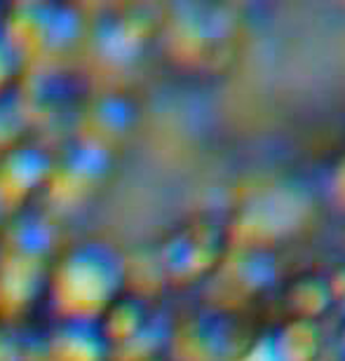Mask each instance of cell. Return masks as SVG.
<instances>
[{"label":"cell","instance_id":"8","mask_svg":"<svg viewBox=\"0 0 345 361\" xmlns=\"http://www.w3.org/2000/svg\"><path fill=\"white\" fill-rule=\"evenodd\" d=\"M52 263L3 254L0 263V319L19 322L47 298Z\"/></svg>","mask_w":345,"mask_h":361},{"label":"cell","instance_id":"1","mask_svg":"<svg viewBox=\"0 0 345 361\" xmlns=\"http://www.w3.org/2000/svg\"><path fill=\"white\" fill-rule=\"evenodd\" d=\"M125 254L106 240H83L49 268L47 302L54 319H99L127 291Z\"/></svg>","mask_w":345,"mask_h":361},{"label":"cell","instance_id":"12","mask_svg":"<svg viewBox=\"0 0 345 361\" xmlns=\"http://www.w3.org/2000/svg\"><path fill=\"white\" fill-rule=\"evenodd\" d=\"M139 118V104L125 92H102L90 101L80 134L115 148V143L125 141L134 132Z\"/></svg>","mask_w":345,"mask_h":361},{"label":"cell","instance_id":"10","mask_svg":"<svg viewBox=\"0 0 345 361\" xmlns=\"http://www.w3.org/2000/svg\"><path fill=\"white\" fill-rule=\"evenodd\" d=\"M47 361H111L99 319H54L45 343Z\"/></svg>","mask_w":345,"mask_h":361},{"label":"cell","instance_id":"13","mask_svg":"<svg viewBox=\"0 0 345 361\" xmlns=\"http://www.w3.org/2000/svg\"><path fill=\"white\" fill-rule=\"evenodd\" d=\"M31 122L33 108L21 85L0 97V155L26 141Z\"/></svg>","mask_w":345,"mask_h":361},{"label":"cell","instance_id":"2","mask_svg":"<svg viewBox=\"0 0 345 361\" xmlns=\"http://www.w3.org/2000/svg\"><path fill=\"white\" fill-rule=\"evenodd\" d=\"M3 26L26 59L63 56L85 33L80 10L66 3H17L7 10Z\"/></svg>","mask_w":345,"mask_h":361},{"label":"cell","instance_id":"17","mask_svg":"<svg viewBox=\"0 0 345 361\" xmlns=\"http://www.w3.org/2000/svg\"><path fill=\"white\" fill-rule=\"evenodd\" d=\"M0 263H3V244H0Z\"/></svg>","mask_w":345,"mask_h":361},{"label":"cell","instance_id":"16","mask_svg":"<svg viewBox=\"0 0 345 361\" xmlns=\"http://www.w3.org/2000/svg\"><path fill=\"white\" fill-rule=\"evenodd\" d=\"M136 361H169V359H164L160 355H155V357H146V359H136Z\"/></svg>","mask_w":345,"mask_h":361},{"label":"cell","instance_id":"18","mask_svg":"<svg viewBox=\"0 0 345 361\" xmlns=\"http://www.w3.org/2000/svg\"><path fill=\"white\" fill-rule=\"evenodd\" d=\"M5 219V214H3V209H0V221H3Z\"/></svg>","mask_w":345,"mask_h":361},{"label":"cell","instance_id":"7","mask_svg":"<svg viewBox=\"0 0 345 361\" xmlns=\"http://www.w3.org/2000/svg\"><path fill=\"white\" fill-rule=\"evenodd\" d=\"M102 331L113 355H132V361L155 357L148 336L157 334V317L150 302L139 293L125 291L106 312L99 317Z\"/></svg>","mask_w":345,"mask_h":361},{"label":"cell","instance_id":"14","mask_svg":"<svg viewBox=\"0 0 345 361\" xmlns=\"http://www.w3.org/2000/svg\"><path fill=\"white\" fill-rule=\"evenodd\" d=\"M24 66H26V56L14 45V40L5 31L3 21H0V97L19 87L21 75H24Z\"/></svg>","mask_w":345,"mask_h":361},{"label":"cell","instance_id":"6","mask_svg":"<svg viewBox=\"0 0 345 361\" xmlns=\"http://www.w3.org/2000/svg\"><path fill=\"white\" fill-rule=\"evenodd\" d=\"M54 153L38 143H19L0 155V209L5 216L31 207L35 195L49 183Z\"/></svg>","mask_w":345,"mask_h":361},{"label":"cell","instance_id":"9","mask_svg":"<svg viewBox=\"0 0 345 361\" xmlns=\"http://www.w3.org/2000/svg\"><path fill=\"white\" fill-rule=\"evenodd\" d=\"M226 19L207 7H186L181 17L171 19L169 45L178 59L205 61L212 52H221L228 40Z\"/></svg>","mask_w":345,"mask_h":361},{"label":"cell","instance_id":"3","mask_svg":"<svg viewBox=\"0 0 345 361\" xmlns=\"http://www.w3.org/2000/svg\"><path fill=\"white\" fill-rule=\"evenodd\" d=\"M113 150L87 134L68 139L54 155L52 176L45 188L47 200L63 209H75L95 200L113 174Z\"/></svg>","mask_w":345,"mask_h":361},{"label":"cell","instance_id":"15","mask_svg":"<svg viewBox=\"0 0 345 361\" xmlns=\"http://www.w3.org/2000/svg\"><path fill=\"white\" fill-rule=\"evenodd\" d=\"M332 190H334V197L339 200V204L345 207V160L336 167L334 171V178H332Z\"/></svg>","mask_w":345,"mask_h":361},{"label":"cell","instance_id":"11","mask_svg":"<svg viewBox=\"0 0 345 361\" xmlns=\"http://www.w3.org/2000/svg\"><path fill=\"white\" fill-rule=\"evenodd\" d=\"M0 244H3V254L52 263L56 251L54 221L42 209L26 207L17 214H10Z\"/></svg>","mask_w":345,"mask_h":361},{"label":"cell","instance_id":"5","mask_svg":"<svg viewBox=\"0 0 345 361\" xmlns=\"http://www.w3.org/2000/svg\"><path fill=\"white\" fill-rule=\"evenodd\" d=\"M162 31V19L146 5H111L92 24V52L109 68H132Z\"/></svg>","mask_w":345,"mask_h":361},{"label":"cell","instance_id":"4","mask_svg":"<svg viewBox=\"0 0 345 361\" xmlns=\"http://www.w3.org/2000/svg\"><path fill=\"white\" fill-rule=\"evenodd\" d=\"M230 228L212 219H195L164 237L157 251L162 277L174 286H193L226 263Z\"/></svg>","mask_w":345,"mask_h":361}]
</instances>
